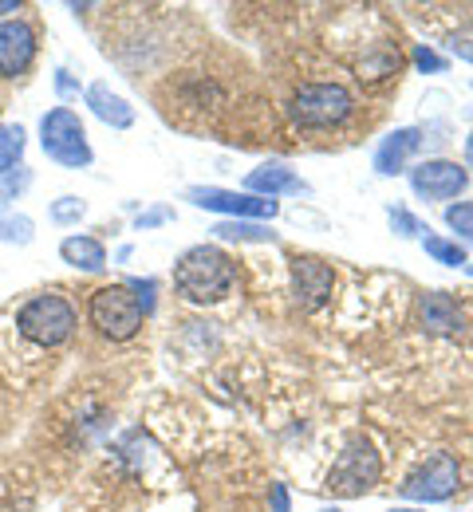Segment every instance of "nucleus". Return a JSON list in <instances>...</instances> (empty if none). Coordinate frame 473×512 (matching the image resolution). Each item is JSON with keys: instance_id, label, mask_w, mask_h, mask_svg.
<instances>
[{"instance_id": "nucleus-10", "label": "nucleus", "mask_w": 473, "mask_h": 512, "mask_svg": "<svg viewBox=\"0 0 473 512\" xmlns=\"http://www.w3.org/2000/svg\"><path fill=\"white\" fill-rule=\"evenodd\" d=\"M332 288H336L332 264H324L320 256H292V292L304 312L324 308L332 300Z\"/></svg>"}, {"instance_id": "nucleus-12", "label": "nucleus", "mask_w": 473, "mask_h": 512, "mask_svg": "<svg viewBox=\"0 0 473 512\" xmlns=\"http://www.w3.org/2000/svg\"><path fill=\"white\" fill-rule=\"evenodd\" d=\"M422 146V130L418 127H403L395 130V134H387L383 142H379V150H375V170L379 174H403L406 162H410V154Z\"/></svg>"}, {"instance_id": "nucleus-23", "label": "nucleus", "mask_w": 473, "mask_h": 512, "mask_svg": "<svg viewBox=\"0 0 473 512\" xmlns=\"http://www.w3.org/2000/svg\"><path fill=\"white\" fill-rule=\"evenodd\" d=\"M391 229H395L399 237H418V233H426L422 221H418L414 213H406L403 205H391Z\"/></svg>"}, {"instance_id": "nucleus-7", "label": "nucleus", "mask_w": 473, "mask_h": 512, "mask_svg": "<svg viewBox=\"0 0 473 512\" xmlns=\"http://www.w3.org/2000/svg\"><path fill=\"white\" fill-rule=\"evenodd\" d=\"M458 481H462V465L454 453H434L418 473L406 477V485H399L406 501H422V505H438V501H450L458 493Z\"/></svg>"}, {"instance_id": "nucleus-4", "label": "nucleus", "mask_w": 473, "mask_h": 512, "mask_svg": "<svg viewBox=\"0 0 473 512\" xmlns=\"http://www.w3.org/2000/svg\"><path fill=\"white\" fill-rule=\"evenodd\" d=\"M355 111V99L343 83H304L292 95V123L300 130H332Z\"/></svg>"}, {"instance_id": "nucleus-15", "label": "nucleus", "mask_w": 473, "mask_h": 512, "mask_svg": "<svg viewBox=\"0 0 473 512\" xmlns=\"http://www.w3.org/2000/svg\"><path fill=\"white\" fill-rule=\"evenodd\" d=\"M60 256L71 268H83V272H103L107 268V249L99 237H87V233H75L60 245Z\"/></svg>"}, {"instance_id": "nucleus-1", "label": "nucleus", "mask_w": 473, "mask_h": 512, "mask_svg": "<svg viewBox=\"0 0 473 512\" xmlns=\"http://www.w3.org/2000/svg\"><path fill=\"white\" fill-rule=\"evenodd\" d=\"M233 284H237V264L217 245H194L174 264V288L190 304H217L233 292Z\"/></svg>"}, {"instance_id": "nucleus-26", "label": "nucleus", "mask_w": 473, "mask_h": 512, "mask_svg": "<svg viewBox=\"0 0 473 512\" xmlns=\"http://www.w3.org/2000/svg\"><path fill=\"white\" fill-rule=\"evenodd\" d=\"M414 64L422 67V71H446V60L438 56V52H430V48H414Z\"/></svg>"}, {"instance_id": "nucleus-31", "label": "nucleus", "mask_w": 473, "mask_h": 512, "mask_svg": "<svg viewBox=\"0 0 473 512\" xmlns=\"http://www.w3.org/2000/svg\"><path fill=\"white\" fill-rule=\"evenodd\" d=\"M466 166L473 170V130H470V138H466Z\"/></svg>"}, {"instance_id": "nucleus-32", "label": "nucleus", "mask_w": 473, "mask_h": 512, "mask_svg": "<svg viewBox=\"0 0 473 512\" xmlns=\"http://www.w3.org/2000/svg\"><path fill=\"white\" fill-rule=\"evenodd\" d=\"M16 8H20L16 0H0V16H4V12H16Z\"/></svg>"}, {"instance_id": "nucleus-33", "label": "nucleus", "mask_w": 473, "mask_h": 512, "mask_svg": "<svg viewBox=\"0 0 473 512\" xmlns=\"http://www.w3.org/2000/svg\"><path fill=\"white\" fill-rule=\"evenodd\" d=\"M391 512H426V509H391Z\"/></svg>"}, {"instance_id": "nucleus-16", "label": "nucleus", "mask_w": 473, "mask_h": 512, "mask_svg": "<svg viewBox=\"0 0 473 512\" xmlns=\"http://www.w3.org/2000/svg\"><path fill=\"white\" fill-rule=\"evenodd\" d=\"M422 327H430V331H438V335L458 331V327H462V312H458L454 296H446V292H430V296L422 300Z\"/></svg>"}, {"instance_id": "nucleus-17", "label": "nucleus", "mask_w": 473, "mask_h": 512, "mask_svg": "<svg viewBox=\"0 0 473 512\" xmlns=\"http://www.w3.org/2000/svg\"><path fill=\"white\" fill-rule=\"evenodd\" d=\"M213 237L217 241H276L269 225H257V221H221Z\"/></svg>"}, {"instance_id": "nucleus-5", "label": "nucleus", "mask_w": 473, "mask_h": 512, "mask_svg": "<svg viewBox=\"0 0 473 512\" xmlns=\"http://www.w3.org/2000/svg\"><path fill=\"white\" fill-rule=\"evenodd\" d=\"M379 477H383V457H379V449L359 434V438H351L343 446L336 465L328 469V485L324 489L332 497H363V493H371L379 485Z\"/></svg>"}, {"instance_id": "nucleus-14", "label": "nucleus", "mask_w": 473, "mask_h": 512, "mask_svg": "<svg viewBox=\"0 0 473 512\" xmlns=\"http://www.w3.org/2000/svg\"><path fill=\"white\" fill-rule=\"evenodd\" d=\"M308 186L288 170V166H261L245 178V193L253 197H276V193H304Z\"/></svg>"}, {"instance_id": "nucleus-30", "label": "nucleus", "mask_w": 473, "mask_h": 512, "mask_svg": "<svg viewBox=\"0 0 473 512\" xmlns=\"http://www.w3.org/2000/svg\"><path fill=\"white\" fill-rule=\"evenodd\" d=\"M56 87H60L64 95H75V91H79V87H75V83L68 79V71H60V75H56Z\"/></svg>"}, {"instance_id": "nucleus-19", "label": "nucleus", "mask_w": 473, "mask_h": 512, "mask_svg": "<svg viewBox=\"0 0 473 512\" xmlns=\"http://www.w3.org/2000/svg\"><path fill=\"white\" fill-rule=\"evenodd\" d=\"M20 154H24V127H0V178L20 162Z\"/></svg>"}, {"instance_id": "nucleus-21", "label": "nucleus", "mask_w": 473, "mask_h": 512, "mask_svg": "<svg viewBox=\"0 0 473 512\" xmlns=\"http://www.w3.org/2000/svg\"><path fill=\"white\" fill-rule=\"evenodd\" d=\"M0 241L4 245H28L32 241V221L20 213V217H4L0 221Z\"/></svg>"}, {"instance_id": "nucleus-13", "label": "nucleus", "mask_w": 473, "mask_h": 512, "mask_svg": "<svg viewBox=\"0 0 473 512\" xmlns=\"http://www.w3.org/2000/svg\"><path fill=\"white\" fill-rule=\"evenodd\" d=\"M83 99H87L91 115H95L99 123H107L111 130H127L131 123H135V107H131L123 95H115L107 83H91Z\"/></svg>"}, {"instance_id": "nucleus-9", "label": "nucleus", "mask_w": 473, "mask_h": 512, "mask_svg": "<svg viewBox=\"0 0 473 512\" xmlns=\"http://www.w3.org/2000/svg\"><path fill=\"white\" fill-rule=\"evenodd\" d=\"M466 186H470V170L450 158H430L410 170V190L422 201H454L458 193H466Z\"/></svg>"}, {"instance_id": "nucleus-27", "label": "nucleus", "mask_w": 473, "mask_h": 512, "mask_svg": "<svg viewBox=\"0 0 473 512\" xmlns=\"http://www.w3.org/2000/svg\"><path fill=\"white\" fill-rule=\"evenodd\" d=\"M450 48H454V56H462V60L473 64V28H462V32L450 40Z\"/></svg>"}, {"instance_id": "nucleus-18", "label": "nucleus", "mask_w": 473, "mask_h": 512, "mask_svg": "<svg viewBox=\"0 0 473 512\" xmlns=\"http://www.w3.org/2000/svg\"><path fill=\"white\" fill-rule=\"evenodd\" d=\"M422 249L434 256L438 264H450V268H466V249L458 241H446V237H434L430 229L422 233Z\"/></svg>"}, {"instance_id": "nucleus-11", "label": "nucleus", "mask_w": 473, "mask_h": 512, "mask_svg": "<svg viewBox=\"0 0 473 512\" xmlns=\"http://www.w3.org/2000/svg\"><path fill=\"white\" fill-rule=\"evenodd\" d=\"M36 60V32L24 20H4L0 24V75H24Z\"/></svg>"}, {"instance_id": "nucleus-22", "label": "nucleus", "mask_w": 473, "mask_h": 512, "mask_svg": "<svg viewBox=\"0 0 473 512\" xmlns=\"http://www.w3.org/2000/svg\"><path fill=\"white\" fill-rule=\"evenodd\" d=\"M83 213H87V201H83V197H71V193L52 205V221H56V225H75Z\"/></svg>"}, {"instance_id": "nucleus-28", "label": "nucleus", "mask_w": 473, "mask_h": 512, "mask_svg": "<svg viewBox=\"0 0 473 512\" xmlns=\"http://www.w3.org/2000/svg\"><path fill=\"white\" fill-rule=\"evenodd\" d=\"M269 509L288 512V489H284V485H269Z\"/></svg>"}, {"instance_id": "nucleus-8", "label": "nucleus", "mask_w": 473, "mask_h": 512, "mask_svg": "<svg viewBox=\"0 0 473 512\" xmlns=\"http://www.w3.org/2000/svg\"><path fill=\"white\" fill-rule=\"evenodd\" d=\"M186 197L209 209V213H225V217H245V221H272L280 213V205L272 197H253V193H233V190H217V186H194L186 190Z\"/></svg>"}, {"instance_id": "nucleus-29", "label": "nucleus", "mask_w": 473, "mask_h": 512, "mask_svg": "<svg viewBox=\"0 0 473 512\" xmlns=\"http://www.w3.org/2000/svg\"><path fill=\"white\" fill-rule=\"evenodd\" d=\"M162 221H170V209H150V213L138 217V229H154V225H162Z\"/></svg>"}, {"instance_id": "nucleus-34", "label": "nucleus", "mask_w": 473, "mask_h": 512, "mask_svg": "<svg viewBox=\"0 0 473 512\" xmlns=\"http://www.w3.org/2000/svg\"><path fill=\"white\" fill-rule=\"evenodd\" d=\"M320 512H339V509H320Z\"/></svg>"}, {"instance_id": "nucleus-20", "label": "nucleus", "mask_w": 473, "mask_h": 512, "mask_svg": "<svg viewBox=\"0 0 473 512\" xmlns=\"http://www.w3.org/2000/svg\"><path fill=\"white\" fill-rule=\"evenodd\" d=\"M446 225H450L466 245H473V201L450 205V209H446Z\"/></svg>"}, {"instance_id": "nucleus-2", "label": "nucleus", "mask_w": 473, "mask_h": 512, "mask_svg": "<svg viewBox=\"0 0 473 512\" xmlns=\"http://www.w3.org/2000/svg\"><path fill=\"white\" fill-rule=\"evenodd\" d=\"M75 308L60 292H40L16 312V331L36 347H60L75 335Z\"/></svg>"}, {"instance_id": "nucleus-24", "label": "nucleus", "mask_w": 473, "mask_h": 512, "mask_svg": "<svg viewBox=\"0 0 473 512\" xmlns=\"http://www.w3.org/2000/svg\"><path fill=\"white\" fill-rule=\"evenodd\" d=\"M28 182H32V174L20 166V174H4L0 178V201H12V197H20V193L28 190Z\"/></svg>"}, {"instance_id": "nucleus-25", "label": "nucleus", "mask_w": 473, "mask_h": 512, "mask_svg": "<svg viewBox=\"0 0 473 512\" xmlns=\"http://www.w3.org/2000/svg\"><path fill=\"white\" fill-rule=\"evenodd\" d=\"M127 288L135 292L142 316H150V312H154V280H127Z\"/></svg>"}, {"instance_id": "nucleus-6", "label": "nucleus", "mask_w": 473, "mask_h": 512, "mask_svg": "<svg viewBox=\"0 0 473 512\" xmlns=\"http://www.w3.org/2000/svg\"><path fill=\"white\" fill-rule=\"evenodd\" d=\"M40 146L52 162L68 166V170H83L91 166V142H87V130L83 119L71 111V107H52L44 119H40Z\"/></svg>"}, {"instance_id": "nucleus-3", "label": "nucleus", "mask_w": 473, "mask_h": 512, "mask_svg": "<svg viewBox=\"0 0 473 512\" xmlns=\"http://www.w3.org/2000/svg\"><path fill=\"white\" fill-rule=\"evenodd\" d=\"M87 320L91 327L111 339V343H127L142 331V308H138L135 292L127 284H107V288H95L91 300H87Z\"/></svg>"}]
</instances>
